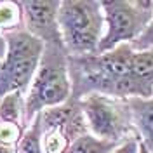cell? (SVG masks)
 <instances>
[{
  "instance_id": "1",
  "label": "cell",
  "mask_w": 153,
  "mask_h": 153,
  "mask_svg": "<svg viewBox=\"0 0 153 153\" xmlns=\"http://www.w3.org/2000/svg\"><path fill=\"white\" fill-rule=\"evenodd\" d=\"M132 57L134 49L131 44H122L108 52L68 56L71 99L80 101L89 94H103L118 99L150 97L153 92L134 75Z\"/></svg>"
},
{
  "instance_id": "2",
  "label": "cell",
  "mask_w": 153,
  "mask_h": 153,
  "mask_svg": "<svg viewBox=\"0 0 153 153\" xmlns=\"http://www.w3.org/2000/svg\"><path fill=\"white\" fill-rule=\"evenodd\" d=\"M71 99V80L65 47L45 45L38 70L25 94V127L47 108L61 106Z\"/></svg>"
},
{
  "instance_id": "3",
  "label": "cell",
  "mask_w": 153,
  "mask_h": 153,
  "mask_svg": "<svg viewBox=\"0 0 153 153\" xmlns=\"http://www.w3.org/2000/svg\"><path fill=\"white\" fill-rule=\"evenodd\" d=\"M68 56L96 54L105 35V14L97 0H63L57 12Z\"/></svg>"
},
{
  "instance_id": "4",
  "label": "cell",
  "mask_w": 153,
  "mask_h": 153,
  "mask_svg": "<svg viewBox=\"0 0 153 153\" xmlns=\"http://www.w3.org/2000/svg\"><path fill=\"white\" fill-rule=\"evenodd\" d=\"M4 38L5 56L0 61V97L10 92L26 94L45 45L23 28L4 35Z\"/></svg>"
},
{
  "instance_id": "5",
  "label": "cell",
  "mask_w": 153,
  "mask_h": 153,
  "mask_svg": "<svg viewBox=\"0 0 153 153\" xmlns=\"http://www.w3.org/2000/svg\"><path fill=\"white\" fill-rule=\"evenodd\" d=\"M105 35L97 52H108L122 44H132L153 19L152 0H105Z\"/></svg>"
},
{
  "instance_id": "6",
  "label": "cell",
  "mask_w": 153,
  "mask_h": 153,
  "mask_svg": "<svg viewBox=\"0 0 153 153\" xmlns=\"http://www.w3.org/2000/svg\"><path fill=\"white\" fill-rule=\"evenodd\" d=\"M89 132L111 143L137 136L132 124V113L127 99H118L103 94H89L78 101Z\"/></svg>"
},
{
  "instance_id": "7",
  "label": "cell",
  "mask_w": 153,
  "mask_h": 153,
  "mask_svg": "<svg viewBox=\"0 0 153 153\" xmlns=\"http://www.w3.org/2000/svg\"><path fill=\"white\" fill-rule=\"evenodd\" d=\"M42 125L44 153H68L76 137L89 132L78 101L70 99L65 105L47 108L38 113Z\"/></svg>"
},
{
  "instance_id": "8",
  "label": "cell",
  "mask_w": 153,
  "mask_h": 153,
  "mask_svg": "<svg viewBox=\"0 0 153 153\" xmlns=\"http://www.w3.org/2000/svg\"><path fill=\"white\" fill-rule=\"evenodd\" d=\"M61 2L57 0H26L21 2L23 9V30L42 40L44 45H63V38L57 23Z\"/></svg>"
},
{
  "instance_id": "9",
  "label": "cell",
  "mask_w": 153,
  "mask_h": 153,
  "mask_svg": "<svg viewBox=\"0 0 153 153\" xmlns=\"http://www.w3.org/2000/svg\"><path fill=\"white\" fill-rule=\"evenodd\" d=\"M132 113V124L139 141L153 153V94L150 97L127 99Z\"/></svg>"
},
{
  "instance_id": "10",
  "label": "cell",
  "mask_w": 153,
  "mask_h": 153,
  "mask_svg": "<svg viewBox=\"0 0 153 153\" xmlns=\"http://www.w3.org/2000/svg\"><path fill=\"white\" fill-rule=\"evenodd\" d=\"M0 122L18 124L25 127V94L23 92H10L0 97Z\"/></svg>"
},
{
  "instance_id": "11",
  "label": "cell",
  "mask_w": 153,
  "mask_h": 153,
  "mask_svg": "<svg viewBox=\"0 0 153 153\" xmlns=\"http://www.w3.org/2000/svg\"><path fill=\"white\" fill-rule=\"evenodd\" d=\"M23 28V9L21 2L5 0L0 2V35Z\"/></svg>"
},
{
  "instance_id": "12",
  "label": "cell",
  "mask_w": 153,
  "mask_h": 153,
  "mask_svg": "<svg viewBox=\"0 0 153 153\" xmlns=\"http://www.w3.org/2000/svg\"><path fill=\"white\" fill-rule=\"evenodd\" d=\"M132 70L134 75L139 78V82L150 92H153V49L134 51Z\"/></svg>"
},
{
  "instance_id": "13",
  "label": "cell",
  "mask_w": 153,
  "mask_h": 153,
  "mask_svg": "<svg viewBox=\"0 0 153 153\" xmlns=\"http://www.w3.org/2000/svg\"><path fill=\"white\" fill-rule=\"evenodd\" d=\"M117 146H118L117 143L99 139L91 132H87L80 137H76L71 143L68 153H111Z\"/></svg>"
},
{
  "instance_id": "14",
  "label": "cell",
  "mask_w": 153,
  "mask_h": 153,
  "mask_svg": "<svg viewBox=\"0 0 153 153\" xmlns=\"http://www.w3.org/2000/svg\"><path fill=\"white\" fill-rule=\"evenodd\" d=\"M16 153H44L42 146V125L38 115L33 118V122L25 129L23 137L19 139L16 146Z\"/></svg>"
},
{
  "instance_id": "15",
  "label": "cell",
  "mask_w": 153,
  "mask_h": 153,
  "mask_svg": "<svg viewBox=\"0 0 153 153\" xmlns=\"http://www.w3.org/2000/svg\"><path fill=\"white\" fill-rule=\"evenodd\" d=\"M23 132H25V127L23 125L0 122V144L18 146L19 139L23 137Z\"/></svg>"
},
{
  "instance_id": "16",
  "label": "cell",
  "mask_w": 153,
  "mask_h": 153,
  "mask_svg": "<svg viewBox=\"0 0 153 153\" xmlns=\"http://www.w3.org/2000/svg\"><path fill=\"white\" fill-rule=\"evenodd\" d=\"M131 47L134 51H148V49H153V19L150 21V25L146 26V30L141 33V37L131 44Z\"/></svg>"
},
{
  "instance_id": "17",
  "label": "cell",
  "mask_w": 153,
  "mask_h": 153,
  "mask_svg": "<svg viewBox=\"0 0 153 153\" xmlns=\"http://www.w3.org/2000/svg\"><path fill=\"white\" fill-rule=\"evenodd\" d=\"M139 144H141L139 137L137 136H132V137L122 141L111 153H139Z\"/></svg>"
},
{
  "instance_id": "18",
  "label": "cell",
  "mask_w": 153,
  "mask_h": 153,
  "mask_svg": "<svg viewBox=\"0 0 153 153\" xmlns=\"http://www.w3.org/2000/svg\"><path fill=\"white\" fill-rule=\"evenodd\" d=\"M4 56H5V38L4 35H0V61L4 59Z\"/></svg>"
},
{
  "instance_id": "19",
  "label": "cell",
  "mask_w": 153,
  "mask_h": 153,
  "mask_svg": "<svg viewBox=\"0 0 153 153\" xmlns=\"http://www.w3.org/2000/svg\"><path fill=\"white\" fill-rule=\"evenodd\" d=\"M0 153H16V146H5V144H0Z\"/></svg>"
},
{
  "instance_id": "20",
  "label": "cell",
  "mask_w": 153,
  "mask_h": 153,
  "mask_svg": "<svg viewBox=\"0 0 153 153\" xmlns=\"http://www.w3.org/2000/svg\"><path fill=\"white\" fill-rule=\"evenodd\" d=\"M139 153H152V152H150V150H146V146L139 144Z\"/></svg>"
}]
</instances>
